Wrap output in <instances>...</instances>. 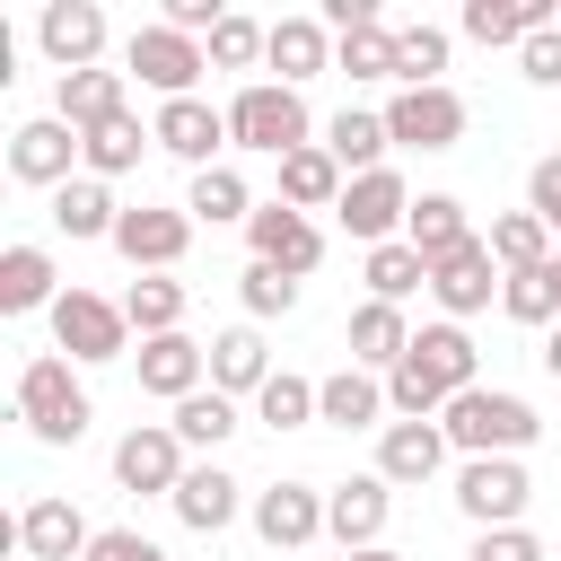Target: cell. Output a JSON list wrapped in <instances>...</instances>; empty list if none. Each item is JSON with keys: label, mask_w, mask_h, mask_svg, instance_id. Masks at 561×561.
I'll return each mask as SVG.
<instances>
[{"label": "cell", "mask_w": 561, "mask_h": 561, "mask_svg": "<svg viewBox=\"0 0 561 561\" xmlns=\"http://www.w3.org/2000/svg\"><path fill=\"white\" fill-rule=\"evenodd\" d=\"M465 386H482L473 333H465V324H421L412 351H403V368L386 377V403H394V421H438Z\"/></svg>", "instance_id": "1"}, {"label": "cell", "mask_w": 561, "mask_h": 561, "mask_svg": "<svg viewBox=\"0 0 561 561\" xmlns=\"http://www.w3.org/2000/svg\"><path fill=\"white\" fill-rule=\"evenodd\" d=\"M438 430H447V447H456V456H526V447L543 438L535 403H526V394H508V386H465V394L438 412Z\"/></svg>", "instance_id": "2"}, {"label": "cell", "mask_w": 561, "mask_h": 561, "mask_svg": "<svg viewBox=\"0 0 561 561\" xmlns=\"http://www.w3.org/2000/svg\"><path fill=\"white\" fill-rule=\"evenodd\" d=\"M70 368H79V359H61V351H35V359L18 368V421H26L44 447H79L88 421H96V403H88V386H79Z\"/></svg>", "instance_id": "3"}, {"label": "cell", "mask_w": 561, "mask_h": 561, "mask_svg": "<svg viewBox=\"0 0 561 561\" xmlns=\"http://www.w3.org/2000/svg\"><path fill=\"white\" fill-rule=\"evenodd\" d=\"M228 140L254 149V158H289V149H307V140H316L307 96L280 88V79H245V88L228 96Z\"/></svg>", "instance_id": "4"}, {"label": "cell", "mask_w": 561, "mask_h": 561, "mask_svg": "<svg viewBox=\"0 0 561 561\" xmlns=\"http://www.w3.org/2000/svg\"><path fill=\"white\" fill-rule=\"evenodd\" d=\"M53 351H61V359H79V368L123 359V351H131V316H123V298L61 289V298H53Z\"/></svg>", "instance_id": "5"}, {"label": "cell", "mask_w": 561, "mask_h": 561, "mask_svg": "<svg viewBox=\"0 0 561 561\" xmlns=\"http://www.w3.org/2000/svg\"><path fill=\"white\" fill-rule=\"evenodd\" d=\"M526 500H535V482H526L517 456H465V465H456V508L473 517V535L526 526Z\"/></svg>", "instance_id": "6"}, {"label": "cell", "mask_w": 561, "mask_h": 561, "mask_svg": "<svg viewBox=\"0 0 561 561\" xmlns=\"http://www.w3.org/2000/svg\"><path fill=\"white\" fill-rule=\"evenodd\" d=\"M202 70H210V53H202L193 35H175L167 18H158V26H131V44H123V79L158 88V105H167V96H193Z\"/></svg>", "instance_id": "7"}, {"label": "cell", "mask_w": 561, "mask_h": 561, "mask_svg": "<svg viewBox=\"0 0 561 561\" xmlns=\"http://www.w3.org/2000/svg\"><path fill=\"white\" fill-rule=\"evenodd\" d=\"M184 245H193V210H184V202H131V210L114 219V254H123L131 272H175Z\"/></svg>", "instance_id": "8"}, {"label": "cell", "mask_w": 561, "mask_h": 561, "mask_svg": "<svg viewBox=\"0 0 561 561\" xmlns=\"http://www.w3.org/2000/svg\"><path fill=\"white\" fill-rule=\"evenodd\" d=\"M377 114H386L394 149H456V140H465V123H473L456 88H394Z\"/></svg>", "instance_id": "9"}, {"label": "cell", "mask_w": 561, "mask_h": 561, "mask_svg": "<svg viewBox=\"0 0 561 561\" xmlns=\"http://www.w3.org/2000/svg\"><path fill=\"white\" fill-rule=\"evenodd\" d=\"M149 140H158L167 158H184L193 175L219 167V149H237V140H228V105H210V96H167V105L149 114Z\"/></svg>", "instance_id": "10"}, {"label": "cell", "mask_w": 561, "mask_h": 561, "mask_svg": "<svg viewBox=\"0 0 561 561\" xmlns=\"http://www.w3.org/2000/svg\"><path fill=\"white\" fill-rule=\"evenodd\" d=\"M412 202H421V193H412L394 167H377V175H351V184H342V210H333V219H342L359 245H394L403 219H412Z\"/></svg>", "instance_id": "11"}, {"label": "cell", "mask_w": 561, "mask_h": 561, "mask_svg": "<svg viewBox=\"0 0 561 561\" xmlns=\"http://www.w3.org/2000/svg\"><path fill=\"white\" fill-rule=\"evenodd\" d=\"M245 245H254V263H272V272H289V280H307V272L324 263V228H316L307 210H289L280 193L245 219Z\"/></svg>", "instance_id": "12"}, {"label": "cell", "mask_w": 561, "mask_h": 561, "mask_svg": "<svg viewBox=\"0 0 561 561\" xmlns=\"http://www.w3.org/2000/svg\"><path fill=\"white\" fill-rule=\"evenodd\" d=\"M70 167H88V149H79V131H70L61 114H35V123H18V131H9V175H18V184L61 193V184H70Z\"/></svg>", "instance_id": "13"}, {"label": "cell", "mask_w": 561, "mask_h": 561, "mask_svg": "<svg viewBox=\"0 0 561 561\" xmlns=\"http://www.w3.org/2000/svg\"><path fill=\"white\" fill-rule=\"evenodd\" d=\"M184 473H193V465H184V438H175L167 421H140V430L114 438V482H123V491H158V500H175Z\"/></svg>", "instance_id": "14"}, {"label": "cell", "mask_w": 561, "mask_h": 561, "mask_svg": "<svg viewBox=\"0 0 561 561\" xmlns=\"http://www.w3.org/2000/svg\"><path fill=\"white\" fill-rule=\"evenodd\" d=\"M386 517H394V482H386V473H351V482L324 491V535H333L342 552L386 543Z\"/></svg>", "instance_id": "15"}, {"label": "cell", "mask_w": 561, "mask_h": 561, "mask_svg": "<svg viewBox=\"0 0 561 561\" xmlns=\"http://www.w3.org/2000/svg\"><path fill=\"white\" fill-rule=\"evenodd\" d=\"M35 44H44V61H53L61 79H70V70H96V61H105V9H96V0H44Z\"/></svg>", "instance_id": "16"}, {"label": "cell", "mask_w": 561, "mask_h": 561, "mask_svg": "<svg viewBox=\"0 0 561 561\" xmlns=\"http://www.w3.org/2000/svg\"><path fill=\"white\" fill-rule=\"evenodd\" d=\"M500 280H508V272H500V263H491V245H482V237H473V245H456V254H438V263H430V298H438V307H447V324H465V316H482V307H491V298H500Z\"/></svg>", "instance_id": "17"}, {"label": "cell", "mask_w": 561, "mask_h": 561, "mask_svg": "<svg viewBox=\"0 0 561 561\" xmlns=\"http://www.w3.org/2000/svg\"><path fill=\"white\" fill-rule=\"evenodd\" d=\"M131 359H140V394H158V403H184L210 386V342H193V333H158Z\"/></svg>", "instance_id": "18"}, {"label": "cell", "mask_w": 561, "mask_h": 561, "mask_svg": "<svg viewBox=\"0 0 561 561\" xmlns=\"http://www.w3.org/2000/svg\"><path fill=\"white\" fill-rule=\"evenodd\" d=\"M254 535H263L272 552L316 543V535H324V491H316V482H272V491H254Z\"/></svg>", "instance_id": "19"}, {"label": "cell", "mask_w": 561, "mask_h": 561, "mask_svg": "<svg viewBox=\"0 0 561 561\" xmlns=\"http://www.w3.org/2000/svg\"><path fill=\"white\" fill-rule=\"evenodd\" d=\"M88 543H96V526H88L70 500L44 491V500L18 508V552H26V561H88Z\"/></svg>", "instance_id": "20"}, {"label": "cell", "mask_w": 561, "mask_h": 561, "mask_svg": "<svg viewBox=\"0 0 561 561\" xmlns=\"http://www.w3.org/2000/svg\"><path fill=\"white\" fill-rule=\"evenodd\" d=\"M394 403H386V377L377 368H333V377H316V421L324 430H377Z\"/></svg>", "instance_id": "21"}, {"label": "cell", "mask_w": 561, "mask_h": 561, "mask_svg": "<svg viewBox=\"0 0 561 561\" xmlns=\"http://www.w3.org/2000/svg\"><path fill=\"white\" fill-rule=\"evenodd\" d=\"M263 61L280 70V88H307L316 70H333V26H324V18H272Z\"/></svg>", "instance_id": "22"}, {"label": "cell", "mask_w": 561, "mask_h": 561, "mask_svg": "<svg viewBox=\"0 0 561 561\" xmlns=\"http://www.w3.org/2000/svg\"><path fill=\"white\" fill-rule=\"evenodd\" d=\"M342 184H351V175H342V158H333L324 140H307V149L280 158V202L307 210V219H316V210H342Z\"/></svg>", "instance_id": "23"}, {"label": "cell", "mask_w": 561, "mask_h": 561, "mask_svg": "<svg viewBox=\"0 0 561 561\" xmlns=\"http://www.w3.org/2000/svg\"><path fill=\"white\" fill-rule=\"evenodd\" d=\"M403 351H412V324H403V307H386V298H359V307H351V368H377V377H394V368H403Z\"/></svg>", "instance_id": "24"}, {"label": "cell", "mask_w": 561, "mask_h": 561, "mask_svg": "<svg viewBox=\"0 0 561 561\" xmlns=\"http://www.w3.org/2000/svg\"><path fill=\"white\" fill-rule=\"evenodd\" d=\"M447 465V430L438 421H386V438H377V473L403 491V482H430Z\"/></svg>", "instance_id": "25"}, {"label": "cell", "mask_w": 561, "mask_h": 561, "mask_svg": "<svg viewBox=\"0 0 561 561\" xmlns=\"http://www.w3.org/2000/svg\"><path fill=\"white\" fill-rule=\"evenodd\" d=\"M482 228H473V210L456 202V193H421L412 202V219H403V245L421 254V263H438V254H456V245H473Z\"/></svg>", "instance_id": "26"}, {"label": "cell", "mask_w": 561, "mask_h": 561, "mask_svg": "<svg viewBox=\"0 0 561 561\" xmlns=\"http://www.w3.org/2000/svg\"><path fill=\"white\" fill-rule=\"evenodd\" d=\"M53 280H61V272H53V254H44V245H26V237H18V245H0V316H35V307L53 316V298H61Z\"/></svg>", "instance_id": "27"}, {"label": "cell", "mask_w": 561, "mask_h": 561, "mask_svg": "<svg viewBox=\"0 0 561 561\" xmlns=\"http://www.w3.org/2000/svg\"><path fill=\"white\" fill-rule=\"evenodd\" d=\"M210 386H219V394H237V403L272 386V351H263V333H254V324L210 333Z\"/></svg>", "instance_id": "28"}, {"label": "cell", "mask_w": 561, "mask_h": 561, "mask_svg": "<svg viewBox=\"0 0 561 561\" xmlns=\"http://www.w3.org/2000/svg\"><path fill=\"white\" fill-rule=\"evenodd\" d=\"M237 491H245V482H237L228 465H193V473L175 482V500H167V508H175L193 535H219V526H237Z\"/></svg>", "instance_id": "29"}, {"label": "cell", "mask_w": 561, "mask_h": 561, "mask_svg": "<svg viewBox=\"0 0 561 561\" xmlns=\"http://www.w3.org/2000/svg\"><path fill=\"white\" fill-rule=\"evenodd\" d=\"M53 114H61L70 131H96V123L131 114V105H123V70H105V61H96V70H70V79L53 88Z\"/></svg>", "instance_id": "30"}, {"label": "cell", "mask_w": 561, "mask_h": 561, "mask_svg": "<svg viewBox=\"0 0 561 561\" xmlns=\"http://www.w3.org/2000/svg\"><path fill=\"white\" fill-rule=\"evenodd\" d=\"M456 26H465L473 44H526V35L561 26V18H552V0H465Z\"/></svg>", "instance_id": "31"}, {"label": "cell", "mask_w": 561, "mask_h": 561, "mask_svg": "<svg viewBox=\"0 0 561 561\" xmlns=\"http://www.w3.org/2000/svg\"><path fill=\"white\" fill-rule=\"evenodd\" d=\"M324 149L342 158V175H377V167H386V149H394V131H386V114L342 105V114L324 123Z\"/></svg>", "instance_id": "32"}, {"label": "cell", "mask_w": 561, "mask_h": 561, "mask_svg": "<svg viewBox=\"0 0 561 561\" xmlns=\"http://www.w3.org/2000/svg\"><path fill=\"white\" fill-rule=\"evenodd\" d=\"M482 245H491V263L500 272H535V263H552L561 245H552V228L535 219V210H500L491 228H482Z\"/></svg>", "instance_id": "33"}, {"label": "cell", "mask_w": 561, "mask_h": 561, "mask_svg": "<svg viewBox=\"0 0 561 561\" xmlns=\"http://www.w3.org/2000/svg\"><path fill=\"white\" fill-rule=\"evenodd\" d=\"M184 210H193V219H210V228H228V219H254L263 202H254V193H245V175L219 158V167H202V175L184 184Z\"/></svg>", "instance_id": "34"}, {"label": "cell", "mask_w": 561, "mask_h": 561, "mask_svg": "<svg viewBox=\"0 0 561 561\" xmlns=\"http://www.w3.org/2000/svg\"><path fill=\"white\" fill-rule=\"evenodd\" d=\"M114 219H123V202H114L96 175H70V184L53 193V228H61V237H114Z\"/></svg>", "instance_id": "35"}, {"label": "cell", "mask_w": 561, "mask_h": 561, "mask_svg": "<svg viewBox=\"0 0 561 561\" xmlns=\"http://www.w3.org/2000/svg\"><path fill=\"white\" fill-rule=\"evenodd\" d=\"M123 316H131V333H140V342H158V333H184V280H167V272H140V280L123 289Z\"/></svg>", "instance_id": "36"}, {"label": "cell", "mask_w": 561, "mask_h": 561, "mask_svg": "<svg viewBox=\"0 0 561 561\" xmlns=\"http://www.w3.org/2000/svg\"><path fill=\"white\" fill-rule=\"evenodd\" d=\"M79 149H88V175L105 184V175H131V167H140V149H158V140L140 131V114H114V123L79 131Z\"/></svg>", "instance_id": "37"}, {"label": "cell", "mask_w": 561, "mask_h": 561, "mask_svg": "<svg viewBox=\"0 0 561 561\" xmlns=\"http://www.w3.org/2000/svg\"><path fill=\"white\" fill-rule=\"evenodd\" d=\"M359 280H368V298H386V307H403L412 289H430V263L394 237V245H368V263H359Z\"/></svg>", "instance_id": "38"}, {"label": "cell", "mask_w": 561, "mask_h": 561, "mask_svg": "<svg viewBox=\"0 0 561 561\" xmlns=\"http://www.w3.org/2000/svg\"><path fill=\"white\" fill-rule=\"evenodd\" d=\"M438 70H447V26H421V18L394 26V79L403 88H447Z\"/></svg>", "instance_id": "39"}, {"label": "cell", "mask_w": 561, "mask_h": 561, "mask_svg": "<svg viewBox=\"0 0 561 561\" xmlns=\"http://www.w3.org/2000/svg\"><path fill=\"white\" fill-rule=\"evenodd\" d=\"M254 421H263V430H307V421H316V377L272 368V386L254 394Z\"/></svg>", "instance_id": "40"}, {"label": "cell", "mask_w": 561, "mask_h": 561, "mask_svg": "<svg viewBox=\"0 0 561 561\" xmlns=\"http://www.w3.org/2000/svg\"><path fill=\"white\" fill-rule=\"evenodd\" d=\"M184 447H219L228 430H237V394H219V386H202V394H184L175 403V421H167Z\"/></svg>", "instance_id": "41"}, {"label": "cell", "mask_w": 561, "mask_h": 561, "mask_svg": "<svg viewBox=\"0 0 561 561\" xmlns=\"http://www.w3.org/2000/svg\"><path fill=\"white\" fill-rule=\"evenodd\" d=\"M333 70H351V79H394V26L377 18V26L333 35Z\"/></svg>", "instance_id": "42"}, {"label": "cell", "mask_w": 561, "mask_h": 561, "mask_svg": "<svg viewBox=\"0 0 561 561\" xmlns=\"http://www.w3.org/2000/svg\"><path fill=\"white\" fill-rule=\"evenodd\" d=\"M263 44H272V26H254V18H237V9H228V18L210 26V44H202V53H210V70H254V61H263Z\"/></svg>", "instance_id": "43"}, {"label": "cell", "mask_w": 561, "mask_h": 561, "mask_svg": "<svg viewBox=\"0 0 561 561\" xmlns=\"http://www.w3.org/2000/svg\"><path fill=\"white\" fill-rule=\"evenodd\" d=\"M237 298H245V316H289V307H298V280L272 272V263H245V272H237Z\"/></svg>", "instance_id": "44"}, {"label": "cell", "mask_w": 561, "mask_h": 561, "mask_svg": "<svg viewBox=\"0 0 561 561\" xmlns=\"http://www.w3.org/2000/svg\"><path fill=\"white\" fill-rule=\"evenodd\" d=\"M526 210L561 237V149H552V158H535V175H526Z\"/></svg>", "instance_id": "45"}, {"label": "cell", "mask_w": 561, "mask_h": 561, "mask_svg": "<svg viewBox=\"0 0 561 561\" xmlns=\"http://www.w3.org/2000/svg\"><path fill=\"white\" fill-rule=\"evenodd\" d=\"M88 561H167V543H149L140 526H96V543H88Z\"/></svg>", "instance_id": "46"}, {"label": "cell", "mask_w": 561, "mask_h": 561, "mask_svg": "<svg viewBox=\"0 0 561 561\" xmlns=\"http://www.w3.org/2000/svg\"><path fill=\"white\" fill-rule=\"evenodd\" d=\"M517 70H526L535 88H561V26H543V35H526V44H517Z\"/></svg>", "instance_id": "47"}, {"label": "cell", "mask_w": 561, "mask_h": 561, "mask_svg": "<svg viewBox=\"0 0 561 561\" xmlns=\"http://www.w3.org/2000/svg\"><path fill=\"white\" fill-rule=\"evenodd\" d=\"M465 561H543V543H535L526 526H491V535H473Z\"/></svg>", "instance_id": "48"}, {"label": "cell", "mask_w": 561, "mask_h": 561, "mask_svg": "<svg viewBox=\"0 0 561 561\" xmlns=\"http://www.w3.org/2000/svg\"><path fill=\"white\" fill-rule=\"evenodd\" d=\"M543 377H552V386H561V324H552V333H543Z\"/></svg>", "instance_id": "49"}, {"label": "cell", "mask_w": 561, "mask_h": 561, "mask_svg": "<svg viewBox=\"0 0 561 561\" xmlns=\"http://www.w3.org/2000/svg\"><path fill=\"white\" fill-rule=\"evenodd\" d=\"M342 561H403V552H386V543H368V552H342Z\"/></svg>", "instance_id": "50"}]
</instances>
